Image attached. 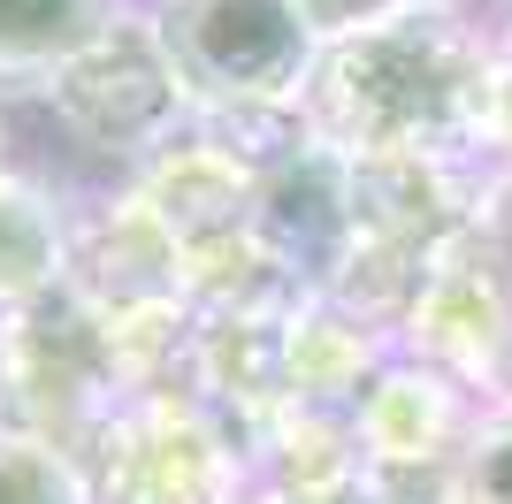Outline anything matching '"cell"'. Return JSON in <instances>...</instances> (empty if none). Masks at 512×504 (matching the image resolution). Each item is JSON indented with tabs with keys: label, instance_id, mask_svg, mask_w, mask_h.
I'll return each mask as SVG.
<instances>
[{
	"label": "cell",
	"instance_id": "6da1fadb",
	"mask_svg": "<svg viewBox=\"0 0 512 504\" xmlns=\"http://www.w3.org/2000/svg\"><path fill=\"white\" fill-rule=\"evenodd\" d=\"M490 69L497 39L467 0H428L406 16L321 46L299 107L337 153H459L490 146Z\"/></svg>",
	"mask_w": 512,
	"mask_h": 504
},
{
	"label": "cell",
	"instance_id": "7a4b0ae2",
	"mask_svg": "<svg viewBox=\"0 0 512 504\" xmlns=\"http://www.w3.org/2000/svg\"><path fill=\"white\" fill-rule=\"evenodd\" d=\"M138 398L115 352L107 314H92L85 298L54 283L46 298L0 314V428L46 436L85 459V443Z\"/></svg>",
	"mask_w": 512,
	"mask_h": 504
},
{
	"label": "cell",
	"instance_id": "3957f363",
	"mask_svg": "<svg viewBox=\"0 0 512 504\" xmlns=\"http://www.w3.org/2000/svg\"><path fill=\"white\" fill-rule=\"evenodd\" d=\"M54 123L100 161H153V153L192 130V92L176 77L169 46L153 31V16H115L92 46H77L54 77L39 84Z\"/></svg>",
	"mask_w": 512,
	"mask_h": 504
},
{
	"label": "cell",
	"instance_id": "277c9868",
	"mask_svg": "<svg viewBox=\"0 0 512 504\" xmlns=\"http://www.w3.org/2000/svg\"><path fill=\"white\" fill-rule=\"evenodd\" d=\"M192 107L299 100L321 46L291 0H153L146 8Z\"/></svg>",
	"mask_w": 512,
	"mask_h": 504
},
{
	"label": "cell",
	"instance_id": "5b68a950",
	"mask_svg": "<svg viewBox=\"0 0 512 504\" xmlns=\"http://www.w3.org/2000/svg\"><path fill=\"white\" fill-rule=\"evenodd\" d=\"M92 504H237L245 459L184 390H146L85 443Z\"/></svg>",
	"mask_w": 512,
	"mask_h": 504
},
{
	"label": "cell",
	"instance_id": "8992f818",
	"mask_svg": "<svg viewBox=\"0 0 512 504\" xmlns=\"http://www.w3.org/2000/svg\"><path fill=\"white\" fill-rule=\"evenodd\" d=\"M398 336L406 359L451 375L459 390H490V405L512 398V275L474 222L428 260V283Z\"/></svg>",
	"mask_w": 512,
	"mask_h": 504
},
{
	"label": "cell",
	"instance_id": "52a82bcc",
	"mask_svg": "<svg viewBox=\"0 0 512 504\" xmlns=\"http://www.w3.org/2000/svg\"><path fill=\"white\" fill-rule=\"evenodd\" d=\"M253 245L276 260L306 298L329 291V275L352 252V153L306 146L253 184Z\"/></svg>",
	"mask_w": 512,
	"mask_h": 504
},
{
	"label": "cell",
	"instance_id": "ba28073f",
	"mask_svg": "<svg viewBox=\"0 0 512 504\" xmlns=\"http://www.w3.org/2000/svg\"><path fill=\"white\" fill-rule=\"evenodd\" d=\"M69 291L85 298L92 314L130 321L153 314V306H192V275H184V252L176 237L138 207V191H115L69 230Z\"/></svg>",
	"mask_w": 512,
	"mask_h": 504
},
{
	"label": "cell",
	"instance_id": "9c48e42d",
	"mask_svg": "<svg viewBox=\"0 0 512 504\" xmlns=\"http://www.w3.org/2000/svg\"><path fill=\"white\" fill-rule=\"evenodd\" d=\"M130 191H138V207L176 237L184 260L253 237V176H245L230 153H214L199 130L169 138L153 161L130 168Z\"/></svg>",
	"mask_w": 512,
	"mask_h": 504
},
{
	"label": "cell",
	"instance_id": "30bf717a",
	"mask_svg": "<svg viewBox=\"0 0 512 504\" xmlns=\"http://www.w3.org/2000/svg\"><path fill=\"white\" fill-rule=\"evenodd\" d=\"M352 420H360L367 466H421V459H459L482 405H467V390L421 359H383V375L367 382Z\"/></svg>",
	"mask_w": 512,
	"mask_h": 504
},
{
	"label": "cell",
	"instance_id": "8fae6325",
	"mask_svg": "<svg viewBox=\"0 0 512 504\" xmlns=\"http://www.w3.org/2000/svg\"><path fill=\"white\" fill-rule=\"evenodd\" d=\"M383 336L367 321L337 314L329 298H299L291 306V405H352L367 398V382L383 375Z\"/></svg>",
	"mask_w": 512,
	"mask_h": 504
},
{
	"label": "cell",
	"instance_id": "7c38bea8",
	"mask_svg": "<svg viewBox=\"0 0 512 504\" xmlns=\"http://www.w3.org/2000/svg\"><path fill=\"white\" fill-rule=\"evenodd\" d=\"M69 230L77 214L54 199V184L0 168V314L46 298L69 275Z\"/></svg>",
	"mask_w": 512,
	"mask_h": 504
},
{
	"label": "cell",
	"instance_id": "4fadbf2b",
	"mask_svg": "<svg viewBox=\"0 0 512 504\" xmlns=\"http://www.w3.org/2000/svg\"><path fill=\"white\" fill-rule=\"evenodd\" d=\"M115 16L123 0H0V84H46Z\"/></svg>",
	"mask_w": 512,
	"mask_h": 504
},
{
	"label": "cell",
	"instance_id": "5bb4252c",
	"mask_svg": "<svg viewBox=\"0 0 512 504\" xmlns=\"http://www.w3.org/2000/svg\"><path fill=\"white\" fill-rule=\"evenodd\" d=\"M0 504H92L85 459L46 436L0 428Z\"/></svg>",
	"mask_w": 512,
	"mask_h": 504
},
{
	"label": "cell",
	"instance_id": "9a60e30c",
	"mask_svg": "<svg viewBox=\"0 0 512 504\" xmlns=\"http://www.w3.org/2000/svg\"><path fill=\"white\" fill-rule=\"evenodd\" d=\"M451 504H512V398L482 405L451 459Z\"/></svg>",
	"mask_w": 512,
	"mask_h": 504
},
{
	"label": "cell",
	"instance_id": "2e32d148",
	"mask_svg": "<svg viewBox=\"0 0 512 504\" xmlns=\"http://www.w3.org/2000/svg\"><path fill=\"white\" fill-rule=\"evenodd\" d=\"M291 8H299L314 46H337V39H352V31H375V23L406 16V8H428V0H291Z\"/></svg>",
	"mask_w": 512,
	"mask_h": 504
},
{
	"label": "cell",
	"instance_id": "e0dca14e",
	"mask_svg": "<svg viewBox=\"0 0 512 504\" xmlns=\"http://www.w3.org/2000/svg\"><path fill=\"white\" fill-rule=\"evenodd\" d=\"M474 230L497 245V260H505V275H512V161L497 168L490 184H482V207H474Z\"/></svg>",
	"mask_w": 512,
	"mask_h": 504
},
{
	"label": "cell",
	"instance_id": "ac0fdd59",
	"mask_svg": "<svg viewBox=\"0 0 512 504\" xmlns=\"http://www.w3.org/2000/svg\"><path fill=\"white\" fill-rule=\"evenodd\" d=\"M490 146L512 161V23L497 31V69H490Z\"/></svg>",
	"mask_w": 512,
	"mask_h": 504
},
{
	"label": "cell",
	"instance_id": "d6986e66",
	"mask_svg": "<svg viewBox=\"0 0 512 504\" xmlns=\"http://www.w3.org/2000/svg\"><path fill=\"white\" fill-rule=\"evenodd\" d=\"M237 504H276V497H260V489H245V497H237Z\"/></svg>",
	"mask_w": 512,
	"mask_h": 504
},
{
	"label": "cell",
	"instance_id": "ffe728a7",
	"mask_svg": "<svg viewBox=\"0 0 512 504\" xmlns=\"http://www.w3.org/2000/svg\"><path fill=\"white\" fill-rule=\"evenodd\" d=\"M344 504H360V497H344Z\"/></svg>",
	"mask_w": 512,
	"mask_h": 504
},
{
	"label": "cell",
	"instance_id": "44dd1931",
	"mask_svg": "<svg viewBox=\"0 0 512 504\" xmlns=\"http://www.w3.org/2000/svg\"><path fill=\"white\" fill-rule=\"evenodd\" d=\"M0 168H8V161H0Z\"/></svg>",
	"mask_w": 512,
	"mask_h": 504
}]
</instances>
